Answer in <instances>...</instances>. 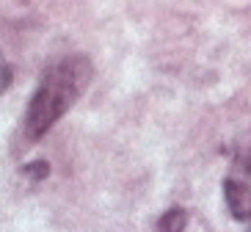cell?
<instances>
[{"instance_id":"1","label":"cell","mask_w":251,"mask_h":232,"mask_svg":"<svg viewBox=\"0 0 251 232\" xmlns=\"http://www.w3.org/2000/svg\"><path fill=\"white\" fill-rule=\"evenodd\" d=\"M94 67L86 55H67L52 64L25 111V138L39 141L89 89Z\"/></svg>"},{"instance_id":"2","label":"cell","mask_w":251,"mask_h":232,"mask_svg":"<svg viewBox=\"0 0 251 232\" xmlns=\"http://www.w3.org/2000/svg\"><path fill=\"white\" fill-rule=\"evenodd\" d=\"M224 199L237 221H251V182L243 177H226L224 180Z\"/></svg>"},{"instance_id":"3","label":"cell","mask_w":251,"mask_h":232,"mask_svg":"<svg viewBox=\"0 0 251 232\" xmlns=\"http://www.w3.org/2000/svg\"><path fill=\"white\" fill-rule=\"evenodd\" d=\"M185 227H188V213H185V207H169L157 218L155 232H185Z\"/></svg>"},{"instance_id":"4","label":"cell","mask_w":251,"mask_h":232,"mask_svg":"<svg viewBox=\"0 0 251 232\" xmlns=\"http://www.w3.org/2000/svg\"><path fill=\"white\" fill-rule=\"evenodd\" d=\"M23 174L30 177L33 182H39V180H45L47 174H50V163H45V160H33V163H28L23 169Z\"/></svg>"},{"instance_id":"5","label":"cell","mask_w":251,"mask_h":232,"mask_svg":"<svg viewBox=\"0 0 251 232\" xmlns=\"http://www.w3.org/2000/svg\"><path fill=\"white\" fill-rule=\"evenodd\" d=\"M249 232H251V227H249Z\"/></svg>"}]
</instances>
